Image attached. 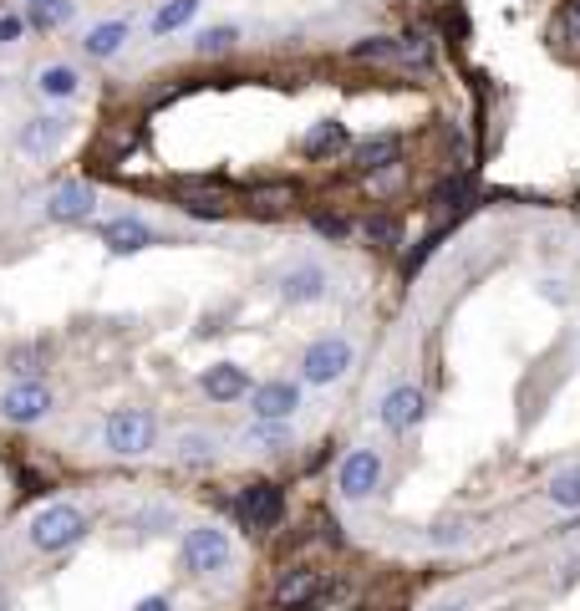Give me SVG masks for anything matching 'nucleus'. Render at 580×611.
Returning a JSON list of instances; mask_svg holds the SVG:
<instances>
[{"label": "nucleus", "instance_id": "obj_14", "mask_svg": "<svg viewBox=\"0 0 580 611\" xmlns=\"http://www.w3.org/2000/svg\"><path fill=\"white\" fill-rule=\"evenodd\" d=\"M199 388H204L209 403H245L255 383H250V373H245L239 362H214V367L199 373Z\"/></svg>", "mask_w": 580, "mask_h": 611}, {"label": "nucleus", "instance_id": "obj_24", "mask_svg": "<svg viewBox=\"0 0 580 611\" xmlns=\"http://www.w3.org/2000/svg\"><path fill=\"white\" fill-rule=\"evenodd\" d=\"M352 57L392 67V61H407V46H402V36H362V42L352 46Z\"/></svg>", "mask_w": 580, "mask_h": 611}, {"label": "nucleus", "instance_id": "obj_3", "mask_svg": "<svg viewBox=\"0 0 580 611\" xmlns=\"http://www.w3.org/2000/svg\"><path fill=\"white\" fill-rule=\"evenodd\" d=\"M352 367H357V342L346 331H327L300 352V383L306 388H336L352 377Z\"/></svg>", "mask_w": 580, "mask_h": 611}, {"label": "nucleus", "instance_id": "obj_11", "mask_svg": "<svg viewBox=\"0 0 580 611\" xmlns=\"http://www.w3.org/2000/svg\"><path fill=\"white\" fill-rule=\"evenodd\" d=\"M275 291H281L285 306H316V301H327L331 291V270L316 266V260H300V266H291L275 281Z\"/></svg>", "mask_w": 580, "mask_h": 611}, {"label": "nucleus", "instance_id": "obj_7", "mask_svg": "<svg viewBox=\"0 0 580 611\" xmlns=\"http://www.w3.org/2000/svg\"><path fill=\"white\" fill-rule=\"evenodd\" d=\"M51 408H57V398H51V388H46L42 377H15L11 388L0 392V418H5V423H15V428L42 423Z\"/></svg>", "mask_w": 580, "mask_h": 611}, {"label": "nucleus", "instance_id": "obj_2", "mask_svg": "<svg viewBox=\"0 0 580 611\" xmlns=\"http://www.w3.org/2000/svg\"><path fill=\"white\" fill-rule=\"evenodd\" d=\"M158 413L153 408H113L103 418V448L113 459H149L158 448Z\"/></svg>", "mask_w": 580, "mask_h": 611}, {"label": "nucleus", "instance_id": "obj_28", "mask_svg": "<svg viewBox=\"0 0 580 611\" xmlns=\"http://www.w3.org/2000/svg\"><path fill=\"white\" fill-rule=\"evenodd\" d=\"M311 230L321 239H331V245H346V239H352V224H346L342 214H311Z\"/></svg>", "mask_w": 580, "mask_h": 611}, {"label": "nucleus", "instance_id": "obj_9", "mask_svg": "<svg viewBox=\"0 0 580 611\" xmlns=\"http://www.w3.org/2000/svg\"><path fill=\"white\" fill-rule=\"evenodd\" d=\"M42 214H46V224H87L92 214H97V189H92L87 179L57 184V189L46 195Z\"/></svg>", "mask_w": 580, "mask_h": 611}, {"label": "nucleus", "instance_id": "obj_35", "mask_svg": "<svg viewBox=\"0 0 580 611\" xmlns=\"http://www.w3.org/2000/svg\"><path fill=\"white\" fill-rule=\"evenodd\" d=\"M570 26H576V42H580V0L570 5Z\"/></svg>", "mask_w": 580, "mask_h": 611}, {"label": "nucleus", "instance_id": "obj_18", "mask_svg": "<svg viewBox=\"0 0 580 611\" xmlns=\"http://www.w3.org/2000/svg\"><path fill=\"white\" fill-rule=\"evenodd\" d=\"M346 143H352V133H346V122H336V118H321L300 133V153H306V158H336Z\"/></svg>", "mask_w": 580, "mask_h": 611}, {"label": "nucleus", "instance_id": "obj_23", "mask_svg": "<svg viewBox=\"0 0 580 611\" xmlns=\"http://www.w3.org/2000/svg\"><path fill=\"white\" fill-rule=\"evenodd\" d=\"M199 15V0H164L158 11H153V21H149V31L153 36H174V31H184Z\"/></svg>", "mask_w": 580, "mask_h": 611}, {"label": "nucleus", "instance_id": "obj_16", "mask_svg": "<svg viewBox=\"0 0 580 611\" xmlns=\"http://www.w3.org/2000/svg\"><path fill=\"white\" fill-rule=\"evenodd\" d=\"M36 97H46V103H72L76 92H82V72H76L72 61H46V67H36Z\"/></svg>", "mask_w": 580, "mask_h": 611}, {"label": "nucleus", "instance_id": "obj_21", "mask_svg": "<svg viewBox=\"0 0 580 611\" xmlns=\"http://www.w3.org/2000/svg\"><path fill=\"white\" fill-rule=\"evenodd\" d=\"M168 448H174V463H184V469H209V463H214V433L189 428V433H179Z\"/></svg>", "mask_w": 580, "mask_h": 611}, {"label": "nucleus", "instance_id": "obj_22", "mask_svg": "<svg viewBox=\"0 0 580 611\" xmlns=\"http://www.w3.org/2000/svg\"><path fill=\"white\" fill-rule=\"evenodd\" d=\"M239 36H245V31H239L235 21H220V26L193 31V51H199V57H224V51L239 46Z\"/></svg>", "mask_w": 580, "mask_h": 611}, {"label": "nucleus", "instance_id": "obj_33", "mask_svg": "<svg viewBox=\"0 0 580 611\" xmlns=\"http://www.w3.org/2000/svg\"><path fill=\"white\" fill-rule=\"evenodd\" d=\"M260 199H265L270 209H281V204H285V199H291V195H285V189H265V195H260Z\"/></svg>", "mask_w": 580, "mask_h": 611}, {"label": "nucleus", "instance_id": "obj_27", "mask_svg": "<svg viewBox=\"0 0 580 611\" xmlns=\"http://www.w3.org/2000/svg\"><path fill=\"white\" fill-rule=\"evenodd\" d=\"M474 540V530L463 520H438L428 525V545H438V551H459V545H469Z\"/></svg>", "mask_w": 580, "mask_h": 611}, {"label": "nucleus", "instance_id": "obj_25", "mask_svg": "<svg viewBox=\"0 0 580 611\" xmlns=\"http://www.w3.org/2000/svg\"><path fill=\"white\" fill-rule=\"evenodd\" d=\"M545 500H551L555 509H580V463H566L560 474H551Z\"/></svg>", "mask_w": 580, "mask_h": 611}, {"label": "nucleus", "instance_id": "obj_31", "mask_svg": "<svg viewBox=\"0 0 580 611\" xmlns=\"http://www.w3.org/2000/svg\"><path fill=\"white\" fill-rule=\"evenodd\" d=\"M367 235L382 239V245H392V239H398V224L392 220H367Z\"/></svg>", "mask_w": 580, "mask_h": 611}, {"label": "nucleus", "instance_id": "obj_5", "mask_svg": "<svg viewBox=\"0 0 580 611\" xmlns=\"http://www.w3.org/2000/svg\"><path fill=\"white\" fill-rule=\"evenodd\" d=\"M382 474H387V459H382V448H372V444H362V448H352L342 459V469H336V494L342 500H372L377 490H382Z\"/></svg>", "mask_w": 580, "mask_h": 611}, {"label": "nucleus", "instance_id": "obj_15", "mask_svg": "<svg viewBox=\"0 0 580 611\" xmlns=\"http://www.w3.org/2000/svg\"><path fill=\"white\" fill-rule=\"evenodd\" d=\"M128 42H133V21H128V15H113V21L87 26V36H82V57L87 61H113Z\"/></svg>", "mask_w": 580, "mask_h": 611}, {"label": "nucleus", "instance_id": "obj_13", "mask_svg": "<svg viewBox=\"0 0 580 611\" xmlns=\"http://www.w3.org/2000/svg\"><path fill=\"white\" fill-rule=\"evenodd\" d=\"M97 235H103L107 255H143L149 245H158V230H153L143 214H118V220H107Z\"/></svg>", "mask_w": 580, "mask_h": 611}, {"label": "nucleus", "instance_id": "obj_4", "mask_svg": "<svg viewBox=\"0 0 580 611\" xmlns=\"http://www.w3.org/2000/svg\"><path fill=\"white\" fill-rule=\"evenodd\" d=\"M179 561L189 576H220V571L235 566V540H229V530L214 520H199L184 530L179 540Z\"/></svg>", "mask_w": 580, "mask_h": 611}, {"label": "nucleus", "instance_id": "obj_6", "mask_svg": "<svg viewBox=\"0 0 580 611\" xmlns=\"http://www.w3.org/2000/svg\"><path fill=\"white\" fill-rule=\"evenodd\" d=\"M250 418H265V423H291V418L306 408V383L296 377H265L250 388Z\"/></svg>", "mask_w": 580, "mask_h": 611}, {"label": "nucleus", "instance_id": "obj_36", "mask_svg": "<svg viewBox=\"0 0 580 611\" xmlns=\"http://www.w3.org/2000/svg\"><path fill=\"white\" fill-rule=\"evenodd\" d=\"M26 5H31V0H26Z\"/></svg>", "mask_w": 580, "mask_h": 611}, {"label": "nucleus", "instance_id": "obj_10", "mask_svg": "<svg viewBox=\"0 0 580 611\" xmlns=\"http://www.w3.org/2000/svg\"><path fill=\"white\" fill-rule=\"evenodd\" d=\"M423 418H428V392L417 388V383H398L382 398V408H377V423L387 433H413Z\"/></svg>", "mask_w": 580, "mask_h": 611}, {"label": "nucleus", "instance_id": "obj_1", "mask_svg": "<svg viewBox=\"0 0 580 611\" xmlns=\"http://www.w3.org/2000/svg\"><path fill=\"white\" fill-rule=\"evenodd\" d=\"M87 530H92L87 509L72 505V500H51V505H42L36 515H31L26 540H31V551L61 555V551H72V545H82Z\"/></svg>", "mask_w": 580, "mask_h": 611}, {"label": "nucleus", "instance_id": "obj_29", "mask_svg": "<svg viewBox=\"0 0 580 611\" xmlns=\"http://www.w3.org/2000/svg\"><path fill=\"white\" fill-rule=\"evenodd\" d=\"M26 31H31V21H26V15H15V11H5V15H0V46H15L21 36H26Z\"/></svg>", "mask_w": 580, "mask_h": 611}, {"label": "nucleus", "instance_id": "obj_32", "mask_svg": "<svg viewBox=\"0 0 580 611\" xmlns=\"http://www.w3.org/2000/svg\"><path fill=\"white\" fill-rule=\"evenodd\" d=\"M133 611H174V601H168V597H143Z\"/></svg>", "mask_w": 580, "mask_h": 611}, {"label": "nucleus", "instance_id": "obj_34", "mask_svg": "<svg viewBox=\"0 0 580 611\" xmlns=\"http://www.w3.org/2000/svg\"><path fill=\"white\" fill-rule=\"evenodd\" d=\"M428 611H469V601H433Z\"/></svg>", "mask_w": 580, "mask_h": 611}, {"label": "nucleus", "instance_id": "obj_30", "mask_svg": "<svg viewBox=\"0 0 580 611\" xmlns=\"http://www.w3.org/2000/svg\"><path fill=\"white\" fill-rule=\"evenodd\" d=\"M463 199H469V179H459V184L448 179L443 189H438V199H433V204H438V209H463Z\"/></svg>", "mask_w": 580, "mask_h": 611}, {"label": "nucleus", "instance_id": "obj_20", "mask_svg": "<svg viewBox=\"0 0 580 611\" xmlns=\"http://www.w3.org/2000/svg\"><path fill=\"white\" fill-rule=\"evenodd\" d=\"M398 164H402V138L398 133H377V138H362L357 143L362 174H382V168H398Z\"/></svg>", "mask_w": 580, "mask_h": 611}, {"label": "nucleus", "instance_id": "obj_19", "mask_svg": "<svg viewBox=\"0 0 580 611\" xmlns=\"http://www.w3.org/2000/svg\"><path fill=\"white\" fill-rule=\"evenodd\" d=\"M321 571H311V566H296V571H285L281 576V586H275V607H306L311 597H321Z\"/></svg>", "mask_w": 580, "mask_h": 611}, {"label": "nucleus", "instance_id": "obj_26", "mask_svg": "<svg viewBox=\"0 0 580 611\" xmlns=\"http://www.w3.org/2000/svg\"><path fill=\"white\" fill-rule=\"evenodd\" d=\"M72 15H76L72 0H31V5H26V21L36 31H61Z\"/></svg>", "mask_w": 580, "mask_h": 611}, {"label": "nucleus", "instance_id": "obj_17", "mask_svg": "<svg viewBox=\"0 0 580 611\" xmlns=\"http://www.w3.org/2000/svg\"><path fill=\"white\" fill-rule=\"evenodd\" d=\"M239 448L245 454H285V448H296V423H265V418H255L250 428L239 433Z\"/></svg>", "mask_w": 580, "mask_h": 611}, {"label": "nucleus", "instance_id": "obj_12", "mask_svg": "<svg viewBox=\"0 0 580 611\" xmlns=\"http://www.w3.org/2000/svg\"><path fill=\"white\" fill-rule=\"evenodd\" d=\"M281 515H285V490L281 484L260 479V484H245V490H239V520L250 525V530H275Z\"/></svg>", "mask_w": 580, "mask_h": 611}, {"label": "nucleus", "instance_id": "obj_8", "mask_svg": "<svg viewBox=\"0 0 580 611\" xmlns=\"http://www.w3.org/2000/svg\"><path fill=\"white\" fill-rule=\"evenodd\" d=\"M76 118L72 113H36V118L21 122V133H15V149L26 153V158H51V153L72 138Z\"/></svg>", "mask_w": 580, "mask_h": 611}]
</instances>
